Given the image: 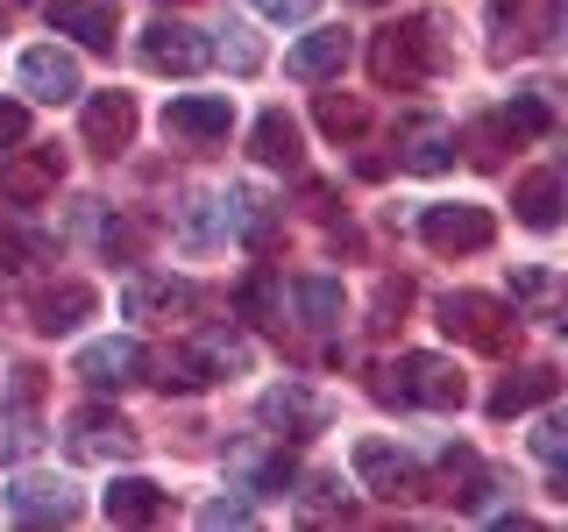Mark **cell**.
I'll use <instances>...</instances> for the list:
<instances>
[{"label":"cell","mask_w":568,"mask_h":532,"mask_svg":"<svg viewBox=\"0 0 568 532\" xmlns=\"http://www.w3.org/2000/svg\"><path fill=\"white\" fill-rule=\"evenodd\" d=\"M348 469H355V483H363V490H377V497H413V483H419L413 454H405V448H390V440H355Z\"/></svg>","instance_id":"9c48e42d"},{"label":"cell","mask_w":568,"mask_h":532,"mask_svg":"<svg viewBox=\"0 0 568 532\" xmlns=\"http://www.w3.org/2000/svg\"><path fill=\"white\" fill-rule=\"evenodd\" d=\"M58 177H64L58 150H14L8 164H0V200H8V206H36V200L58 192Z\"/></svg>","instance_id":"30bf717a"},{"label":"cell","mask_w":568,"mask_h":532,"mask_svg":"<svg viewBox=\"0 0 568 532\" xmlns=\"http://www.w3.org/2000/svg\"><path fill=\"white\" fill-rule=\"evenodd\" d=\"M221 58L235 64V71H256V64H263V50H256V35H248L242 22H227V29H221Z\"/></svg>","instance_id":"1f68e13d"},{"label":"cell","mask_w":568,"mask_h":532,"mask_svg":"<svg viewBox=\"0 0 568 532\" xmlns=\"http://www.w3.org/2000/svg\"><path fill=\"white\" fill-rule=\"evenodd\" d=\"M164 129L178 142H221L227 129H235V100L227 93H185L164 106Z\"/></svg>","instance_id":"8fae6325"},{"label":"cell","mask_w":568,"mask_h":532,"mask_svg":"<svg viewBox=\"0 0 568 532\" xmlns=\"http://www.w3.org/2000/svg\"><path fill=\"white\" fill-rule=\"evenodd\" d=\"M36 448V419L29 412H0V461H22Z\"/></svg>","instance_id":"4dcf8cb0"},{"label":"cell","mask_w":568,"mask_h":532,"mask_svg":"<svg viewBox=\"0 0 568 532\" xmlns=\"http://www.w3.org/2000/svg\"><path fill=\"white\" fill-rule=\"evenodd\" d=\"M129 142H135V100L129 93H93L85 100V150L114 156V150H129Z\"/></svg>","instance_id":"2e32d148"},{"label":"cell","mask_w":568,"mask_h":532,"mask_svg":"<svg viewBox=\"0 0 568 532\" xmlns=\"http://www.w3.org/2000/svg\"><path fill=\"white\" fill-rule=\"evenodd\" d=\"M142 369H150V355H142L135 334H114V341L79 348V377L93 383V390H121V383H135Z\"/></svg>","instance_id":"7c38bea8"},{"label":"cell","mask_w":568,"mask_h":532,"mask_svg":"<svg viewBox=\"0 0 568 532\" xmlns=\"http://www.w3.org/2000/svg\"><path fill=\"white\" fill-rule=\"evenodd\" d=\"M440 334L484 348V355H505L511 341H519V313L497 306V298H484V291H448V298H440Z\"/></svg>","instance_id":"3957f363"},{"label":"cell","mask_w":568,"mask_h":532,"mask_svg":"<svg viewBox=\"0 0 568 532\" xmlns=\"http://www.w3.org/2000/svg\"><path fill=\"white\" fill-rule=\"evenodd\" d=\"M200 525H213V532H221V525H256V511H248L242 497H213V504L200 511Z\"/></svg>","instance_id":"836d02e7"},{"label":"cell","mask_w":568,"mask_h":532,"mask_svg":"<svg viewBox=\"0 0 568 532\" xmlns=\"http://www.w3.org/2000/svg\"><path fill=\"white\" fill-rule=\"evenodd\" d=\"M248 142H256V164L298 171V121H292V114H277V106H271V114L256 121V135H248Z\"/></svg>","instance_id":"484cf974"},{"label":"cell","mask_w":568,"mask_h":532,"mask_svg":"<svg viewBox=\"0 0 568 532\" xmlns=\"http://www.w3.org/2000/svg\"><path fill=\"white\" fill-rule=\"evenodd\" d=\"M313 121H320L334 142H348V135L369 129V106L355 100V93H320V100H313Z\"/></svg>","instance_id":"83f0119b"},{"label":"cell","mask_w":568,"mask_h":532,"mask_svg":"<svg viewBox=\"0 0 568 532\" xmlns=\"http://www.w3.org/2000/svg\"><path fill=\"white\" fill-rule=\"evenodd\" d=\"M440 71V22H398V29H384L377 43H369V79L377 85H419V79H434Z\"/></svg>","instance_id":"6da1fadb"},{"label":"cell","mask_w":568,"mask_h":532,"mask_svg":"<svg viewBox=\"0 0 568 532\" xmlns=\"http://www.w3.org/2000/svg\"><path fill=\"white\" fill-rule=\"evenodd\" d=\"M14 142H29V106L0 100V150H14Z\"/></svg>","instance_id":"e575fe53"},{"label":"cell","mask_w":568,"mask_h":532,"mask_svg":"<svg viewBox=\"0 0 568 532\" xmlns=\"http://www.w3.org/2000/svg\"><path fill=\"white\" fill-rule=\"evenodd\" d=\"M142 448V433L121 412H106V405H85V412L64 419V454L71 461H129Z\"/></svg>","instance_id":"277c9868"},{"label":"cell","mask_w":568,"mask_h":532,"mask_svg":"<svg viewBox=\"0 0 568 532\" xmlns=\"http://www.w3.org/2000/svg\"><path fill=\"white\" fill-rule=\"evenodd\" d=\"M355 8H384V0H355Z\"/></svg>","instance_id":"8d00e7d4"},{"label":"cell","mask_w":568,"mask_h":532,"mask_svg":"<svg viewBox=\"0 0 568 532\" xmlns=\"http://www.w3.org/2000/svg\"><path fill=\"white\" fill-rule=\"evenodd\" d=\"M497 58H511V50H540L555 43L561 29V0H497Z\"/></svg>","instance_id":"52a82bcc"},{"label":"cell","mask_w":568,"mask_h":532,"mask_svg":"<svg viewBox=\"0 0 568 532\" xmlns=\"http://www.w3.org/2000/svg\"><path fill=\"white\" fill-rule=\"evenodd\" d=\"M490 235H497V227H490V213L484 206H426L419 213V242L426 248H440V256H476V248H490Z\"/></svg>","instance_id":"5b68a950"},{"label":"cell","mask_w":568,"mask_h":532,"mask_svg":"<svg viewBox=\"0 0 568 532\" xmlns=\"http://www.w3.org/2000/svg\"><path fill=\"white\" fill-rule=\"evenodd\" d=\"M85 313H93V284H50V291H36V306H29L36 334H71Z\"/></svg>","instance_id":"7402d4cb"},{"label":"cell","mask_w":568,"mask_h":532,"mask_svg":"<svg viewBox=\"0 0 568 532\" xmlns=\"http://www.w3.org/2000/svg\"><path fill=\"white\" fill-rule=\"evenodd\" d=\"M164 8H185V0H164Z\"/></svg>","instance_id":"74e56055"},{"label":"cell","mask_w":568,"mask_h":532,"mask_svg":"<svg viewBox=\"0 0 568 532\" xmlns=\"http://www.w3.org/2000/svg\"><path fill=\"white\" fill-rule=\"evenodd\" d=\"M50 29L79 35L85 50H114V22H121V0H43Z\"/></svg>","instance_id":"4fadbf2b"},{"label":"cell","mask_w":568,"mask_h":532,"mask_svg":"<svg viewBox=\"0 0 568 532\" xmlns=\"http://www.w3.org/2000/svg\"><path fill=\"white\" fill-rule=\"evenodd\" d=\"M221 227H227V235H242V242H256V248H263V242L277 235V213L263 206L248 185H235V192L221 200Z\"/></svg>","instance_id":"603a6c76"},{"label":"cell","mask_w":568,"mask_h":532,"mask_svg":"<svg viewBox=\"0 0 568 532\" xmlns=\"http://www.w3.org/2000/svg\"><path fill=\"white\" fill-rule=\"evenodd\" d=\"M8 511L22 525H79V490L71 483H58V475H22V483L8 490Z\"/></svg>","instance_id":"ba28073f"},{"label":"cell","mask_w":568,"mask_h":532,"mask_svg":"<svg viewBox=\"0 0 568 532\" xmlns=\"http://www.w3.org/2000/svg\"><path fill=\"white\" fill-rule=\"evenodd\" d=\"M398 164L419 171V177H440V171L455 164V129H440V121L413 114V121L398 129Z\"/></svg>","instance_id":"9a60e30c"},{"label":"cell","mask_w":568,"mask_h":532,"mask_svg":"<svg viewBox=\"0 0 568 532\" xmlns=\"http://www.w3.org/2000/svg\"><path fill=\"white\" fill-rule=\"evenodd\" d=\"M348 29H313V35H298L292 43V58H284V71L292 79H306V85H320V79H334V71L348 64Z\"/></svg>","instance_id":"ac0fdd59"},{"label":"cell","mask_w":568,"mask_h":532,"mask_svg":"<svg viewBox=\"0 0 568 532\" xmlns=\"http://www.w3.org/2000/svg\"><path fill=\"white\" fill-rule=\"evenodd\" d=\"M384 405H426V412H455L462 398H469V383H462V369L448 355H405L398 369H384L377 383Z\"/></svg>","instance_id":"7a4b0ae2"},{"label":"cell","mask_w":568,"mask_h":532,"mask_svg":"<svg viewBox=\"0 0 568 532\" xmlns=\"http://www.w3.org/2000/svg\"><path fill=\"white\" fill-rule=\"evenodd\" d=\"M555 390H561V377L547 362L511 369V377L490 390V419H519V412H532V405H555Z\"/></svg>","instance_id":"ffe728a7"},{"label":"cell","mask_w":568,"mask_h":532,"mask_svg":"<svg viewBox=\"0 0 568 532\" xmlns=\"http://www.w3.org/2000/svg\"><path fill=\"white\" fill-rule=\"evenodd\" d=\"M121 306H129V319H178V313H192L200 306V291H192L185 277H135L129 291H121Z\"/></svg>","instance_id":"e0dca14e"},{"label":"cell","mask_w":568,"mask_h":532,"mask_svg":"<svg viewBox=\"0 0 568 532\" xmlns=\"http://www.w3.org/2000/svg\"><path fill=\"white\" fill-rule=\"evenodd\" d=\"M135 58L150 64V71H164V79H192L206 58H213V43L200 29H185V22H150L142 29V43H135Z\"/></svg>","instance_id":"8992f818"},{"label":"cell","mask_w":568,"mask_h":532,"mask_svg":"<svg viewBox=\"0 0 568 532\" xmlns=\"http://www.w3.org/2000/svg\"><path fill=\"white\" fill-rule=\"evenodd\" d=\"M511 206H519V221L540 227V235H547V227H561V177L555 171H532L526 185L511 192Z\"/></svg>","instance_id":"cb8c5ba5"},{"label":"cell","mask_w":568,"mask_h":532,"mask_svg":"<svg viewBox=\"0 0 568 532\" xmlns=\"http://www.w3.org/2000/svg\"><path fill=\"white\" fill-rule=\"evenodd\" d=\"M532 454L561 469V461H568V426L561 419H540V426H532Z\"/></svg>","instance_id":"d6a6232c"},{"label":"cell","mask_w":568,"mask_h":532,"mask_svg":"<svg viewBox=\"0 0 568 532\" xmlns=\"http://www.w3.org/2000/svg\"><path fill=\"white\" fill-rule=\"evenodd\" d=\"M100 511H106L114 525H156V519L171 511V497L156 490L150 475H114V490L100 497Z\"/></svg>","instance_id":"d6986e66"},{"label":"cell","mask_w":568,"mask_h":532,"mask_svg":"<svg viewBox=\"0 0 568 532\" xmlns=\"http://www.w3.org/2000/svg\"><path fill=\"white\" fill-rule=\"evenodd\" d=\"M292 306L306 327H342V284L334 277H292Z\"/></svg>","instance_id":"4316f807"},{"label":"cell","mask_w":568,"mask_h":532,"mask_svg":"<svg viewBox=\"0 0 568 532\" xmlns=\"http://www.w3.org/2000/svg\"><path fill=\"white\" fill-rule=\"evenodd\" d=\"M547 129H555V106H547V93H511L505 114H497V135H511V142H540Z\"/></svg>","instance_id":"d4e9b609"},{"label":"cell","mask_w":568,"mask_h":532,"mask_svg":"<svg viewBox=\"0 0 568 532\" xmlns=\"http://www.w3.org/2000/svg\"><path fill=\"white\" fill-rule=\"evenodd\" d=\"M298 511H306V519H348V490H342V475H313L306 490H298Z\"/></svg>","instance_id":"f546056e"},{"label":"cell","mask_w":568,"mask_h":532,"mask_svg":"<svg viewBox=\"0 0 568 532\" xmlns=\"http://www.w3.org/2000/svg\"><path fill=\"white\" fill-rule=\"evenodd\" d=\"M22 93L29 100H71L79 93V58L71 50H58V43H36V50H22Z\"/></svg>","instance_id":"5bb4252c"},{"label":"cell","mask_w":568,"mask_h":532,"mask_svg":"<svg viewBox=\"0 0 568 532\" xmlns=\"http://www.w3.org/2000/svg\"><path fill=\"white\" fill-rule=\"evenodd\" d=\"M263 426H284L292 440H306V433H320V426H327V405H320L306 383H284V390H271V398H263Z\"/></svg>","instance_id":"44dd1931"},{"label":"cell","mask_w":568,"mask_h":532,"mask_svg":"<svg viewBox=\"0 0 568 532\" xmlns=\"http://www.w3.org/2000/svg\"><path fill=\"white\" fill-rule=\"evenodd\" d=\"M248 8H256V14H271V22H306L320 0H248Z\"/></svg>","instance_id":"d590c367"},{"label":"cell","mask_w":568,"mask_h":532,"mask_svg":"<svg viewBox=\"0 0 568 532\" xmlns=\"http://www.w3.org/2000/svg\"><path fill=\"white\" fill-rule=\"evenodd\" d=\"M277 298H284V277H277V270H248L242 291H235V306H242V319H263V327H271Z\"/></svg>","instance_id":"f1b7e54d"}]
</instances>
